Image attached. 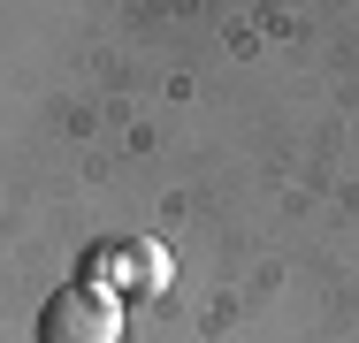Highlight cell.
Wrapping results in <instances>:
<instances>
[{"instance_id": "obj_1", "label": "cell", "mask_w": 359, "mask_h": 343, "mask_svg": "<svg viewBox=\"0 0 359 343\" xmlns=\"http://www.w3.org/2000/svg\"><path fill=\"white\" fill-rule=\"evenodd\" d=\"M39 343H123V298L69 282L39 305Z\"/></svg>"}, {"instance_id": "obj_2", "label": "cell", "mask_w": 359, "mask_h": 343, "mask_svg": "<svg viewBox=\"0 0 359 343\" xmlns=\"http://www.w3.org/2000/svg\"><path fill=\"white\" fill-rule=\"evenodd\" d=\"M161 244H145V237H123V244H92L84 252V282L100 290V282H130V290H161Z\"/></svg>"}]
</instances>
